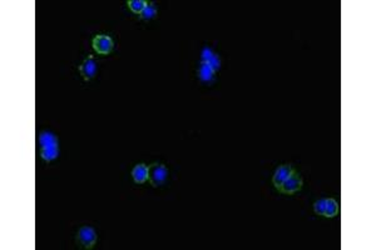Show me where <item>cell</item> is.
I'll list each match as a JSON object with an SVG mask.
<instances>
[{
    "label": "cell",
    "mask_w": 376,
    "mask_h": 250,
    "mask_svg": "<svg viewBox=\"0 0 376 250\" xmlns=\"http://www.w3.org/2000/svg\"><path fill=\"white\" fill-rule=\"evenodd\" d=\"M40 155L44 160L51 161L58 157V140L55 135L49 132H43L39 135Z\"/></svg>",
    "instance_id": "cell-1"
},
{
    "label": "cell",
    "mask_w": 376,
    "mask_h": 250,
    "mask_svg": "<svg viewBox=\"0 0 376 250\" xmlns=\"http://www.w3.org/2000/svg\"><path fill=\"white\" fill-rule=\"evenodd\" d=\"M215 73L216 71L213 70L212 68L209 67L207 63H203V62L200 63V67H198V76H200V79H201V82L209 83L211 80H213V78H215Z\"/></svg>",
    "instance_id": "cell-10"
},
{
    "label": "cell",
    "mask_w": 376,
    "mask_h": 250,
    "mask_svg": "<svg viewBox=\"0 0 376 250\" xmlns=\"http://www.w3.org/2000/svg\"><path fill=\"white\" fill-rule=\"evenodd\" d=\"M80 75L83 76L84 80H91L96 76L97 74V62L94 60L93 56H88L87 59L82 63L79 68Z\"/></svg>",
    "instance_id": "cell-7"
},
{
    "label": "cell",
    "mask_w": 376,
    "mask_h": 250,
    "mask_svg": "<svg viewBox=\"0 0 376 250\" xmlns=\"http://www.w3.org/2000/svg\"><path fill=\"white\" fill-rule=\"evenodd\" d=\"M339 204L335 199H326V206H325V213H324V217L326 218H334L339 214Z\"/></svg>",
    "instance_id": "cell-11"
},
{
    "label": "cell",
    "mask_w": 376,
    "mask_h": 250,
    "mask_svg": "<svg viewBox=\"0 0 376 250\" xmlns=\"http://www.w3.org/2000/svg\"><path fill=\"white\" fill-rule=\"evenodd\" d=\"M139 15H141L142 19L145 20L153 19L157 15V6L154 4H147V6L143 9V11Z\"/></svg>",
    "instance_id": "cell-13"
},
{
    "label": "cell",
    "mask_w": 376,
    "mask_h": 250,
    "mask_svg": "<svg viewBox=\"0 0 376 250\" xmlns=\"http://www.w3.org/2000/svg\"><path fill=\"white\" fill-rule=\"evenodd\" d=\"M325 206H326V199H319L315 202L314 204V211L317 215H323L325 213Z\"/></svg>",
    "instance_id": "cell-14"
},
{
    "label": "cell",
    "mask_w": 376,
    "mask_h": 250,
    "mask_svg": "<svg viewBox=\"0 0 376 250\" xmlns=\"http://www.w3.org/2000/svg\"><path fill=\"white\" fill-rule=\"evenodd\" d=\"M201 62L207 63V64L212 68L215 71H217L221 67V62H220V58H218V55L217 54L213 53V51L211 50L209 48H204L203 50H202Z\"/></svg>",
    "instance_id": "cell-8"
},
{
    "label": "cell",
    "mask_w": 376,
    "mask_h": 250,
    "mask_svg": "<svg viewBox=\"0 0 376 250\" xmlns=\"http://www.w3.org/2000/svg\"><path fill=\"white\" fill-rule=\"evenodd\" d=\"M97 243V233L92 227H82L76 233V244L83 249H92Z\"/></svg>",
    "instance_id": "cell-3"
},
{
    "label": "cell",
    "mask_w": 376,
    "mask_h": 250,
    "mask_svg": "<svg viewBox=\"0 0 376 250\" xmlns=\"http://www.w3.org/2000/svg\"><path fill=\"white\" fill-rule=\"evenodd\" d=\"M168 179V169L161 163H153L148 166V180L154 188L163 185Z\"/></svg>",
    "instance_id": "cell-2"
},
{
    "label": "cell",
    "mask_w": 376,
    "mask_h": 250,
    "mask_svg": "<svg viewBox=\"0 0 376 250\" xmlns=\"http://www.w3.org/2000/svg\"><path fill=\"white\" fill-rule=\"evenodd\" d=\"M92 45H93L94 51L98 53L99 55H108V54H110V51L113 50L114 43L109 35L98 34L92 40Z\"/></svg>",
    "instance_id": "cell-5"
},
{
    "label": "cell",
    "mask_w": 376,
    "mask_h": 250,
    "mask_svg": "<svg viewBox=\"0 0 376 250\" xmlns=\"http://www.w3.org/2000/svg\"><path fill=\"white\" fill-rule=\"evenodd\" d=\"M294 172L295 170L291 164H283V165L278 166V168L276 169V172H275L274 178H272V183H274L275 188H280L281 184H282Z\"/></svg>",
    "instance_id": "cell-6"
},
{
    "label": "cell",
    "mask_w": 376,
    "mask_h": 250,
    "mask_svg": "<svg viewBox=\"0 0 376 250\" xmlns=\"http://www.w3.org/2000/svg\"><path fill=\"white\" fill-rule=\"evenodd\" d=\"M147 1H145V0H129L127 3L128 8L130 9V10L133 11V13H136V14H141L142 11H143V9L147 6Z\"/></svg>",
    "instance_id": "cell-12"
},
{
    "label": "cell",
    "mask_w": 376,
    "mask_h": 250,
    "mask_svg": "<svg viewBox=\"0 0 376 250\" xmlns=\"http://www.w3.org/2000/svg\"><path fill=\"white\" fill-rule=\"evenodd\" d=\"M302 177L297 172H294L282 184H281V186L278 188V191H281L282 194L292 195L295 194V193H297V191H300L301 189H302Z\"/></svg>",
    "instance_id": "cell-4"
},
{
    "label": "cell",
    "mask_w": 376,
    "mask_h": 250,
    "mask_svg": "<svg viewBox=\"0 0 376 250\" xmlns=\"http://www.w3.org/2000/svg\"><path fill=\"white\" fill-rule=\"evenodd\" d=\"M132 178L137 184L146 183L148 180V166L146 164H137L132 170Z\"/></svg>",
    "instance_id": "cell-9"
}]
</instances>
